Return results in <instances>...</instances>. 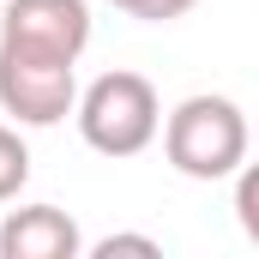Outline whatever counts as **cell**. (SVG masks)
Instances as JSON below:
<instances>
[{
  "label": "cell",
  "instance_id": "cell-1",
  "mask_svg": "<svg viewBox=\"0 0 259 259\" xmlns=\"http://www.w3.org/2000/svg\"><path fill=\"white\" fill-rule=\"evenodd\" d=\"M157 133H163L169 169L187 175V181H229V175L247 163V145H253L241 103H235V97H211V91L175 103Z\"/></svg>",
  "mask_w": 259,
  "mask_h": 259
},
{
  "label": "cell",
  "instance_id": "cell-2",
  "mask_svg": "<svg viewBox=\"0 0 259 259\" xmlns=\"http://www.w3.org/2000/svg\"><path fill=\"white\" fill-rule=\"evenodd\" d=\"M72 121H78V139L97 151V157H139L157 145V127H163V103H157V84L145 72H103L91 78L78 97H72Z\"/></svg>",
  "mask_w": 259,
  "mask_h": 259
},
{
  "label": "cell",
  "instance_id": "cell-3",
  "mask_svg": "<svg viewBox=\"0 0 259 259\" xmlns=\"http://www.w3.org/2000/svg\"><path fill=\"white\" fill-rule=\"evenodd\" d=\"M78 97V66L0 42V109L18 127H61Z\"/></svg>",
  "mask_w": 259,
  "mask_h": 259
},
{
  "label": "cell",
  "instance_id": "cell-4",
  "mask_svg": "<svg viewBox=\"0 0 259 259\" xmlns=\"http://www.w3.org/2000/svg\"><path fill=\"white\" fill-rule=\"evenodd\" d=\"M0 42L78 66V55L91 49V6L84 0H6Z\"/></svg>",
  "mask_w": 259,
  "mask_h": 259
},
{
  "label": "cell",
  "instance_id": "cell-5",
  "mask_svg": "<svg viewBox=\"0 0 259 259\" xmlns=\"http://www.w3.org/2000/svg\"><path fill=\"white\" fill-rule=\"evenodd\" d=\"M84 235L61 205H18L0 223V259H78Z\"/></svg>",
  "mask_w": 259,
  "mask_h": 259
},
{
  "label": "cell",
  "instance_id": "cell-6",
  "mask_svg": "<svg viewBox=\"0 0 259 259\" xmlns=\"http://www.w3.org/2000/svg\"><path fill=\"white\" fill-rule=\"evenodd\" d=\"M24 181H30V145L18 139V127L0 121V205H12L24 193Z\"/></svg>",
  "mask_w": 259,
  "mask_h": 259
},
{
  "label": "cell",
  "instance_id": "cell-7",
  "mask_svg": "<svg viewBox=\"0 0 259 259\" xmlns=\"http://www.w3.org/2000/svg\"><path fill=\"white\" fill-rule=\"evenodd\" d=\"M115 12H127L139 24H175V18H187L199 0H109Z\"/></svg>",
  "mask_w": 259,
  "mask_h": 259
},
{
  "label": "cell",
  "instance_id": "cell-8",
  "mask_svg": "<svg viewBox=\"0 0 259 259\" xmlns=\"http://www.w3.org/2000/svg\"><path fill=\"white\" fill-rule=\"evenodd\" d=\"M97 259H115V253H139V259H163V247L151 241V235H103L97 247H91Z\"/></svg>",
  "mask_w": 259,
  "mask_h": 259
}]
</instances>
